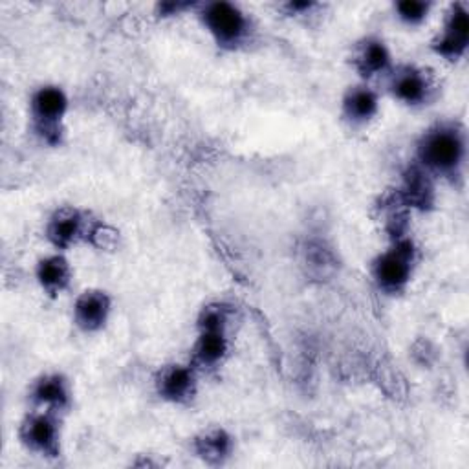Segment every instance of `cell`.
<instances>
[{"label":"cell","instance_id":"obj_1","mask_svg":"<svg viewBox=\"0 0 469 469\" xmlns=\"http://www.w3.org/2000/svg\"><path fill=\"white\" fill-rule=\"evenodd\" d=\"M425 159L440 169L453 167L462 154L461 140L451 133H437L425 143Z\"/></svg>","mask_w":469,"mask_h":469},{"label":"cell","instance_id":"obj_2","mask_svg":"<svg viewBox=\"0 0 469 469\" xmlns=\"http://www.w3.org/2000/svg\"><path fill=\"white\" fill-rule=\"evenodd\" d=\"M207 24L220 39L224 41H233L244 30V18L238 13L237 9L233 6L220 2V4H213L207 9Z\"/></svg>","mask_w":469,"mask_h":469},{"label":"cell","instance_id":"obj_3","mask_svg":"<svg viewBox=\"0 0 469 469\" xmlns=\"http://www.w3.org/2000/svg\"><path fill=\"white\" fill-rule=\"evenodd\" d=\"M410 257V246L403 244L396 250V253L387 255L379 262L378 266V277L383 284L387 286H398L407 279V260Z\"/></svg>","mask_w":469,"mask_h":469},{"label":"cell","instance_id":"obj_4","mask_svg":"<svg viewBox=\"0 0 469 469\" xmlns=\"http://www.w3.org/2000/svg\"><path fill=\"white\" fill-rule=\"evenodd\" d=\"M469 23L465 11H456L451 18V26L447 32L446 39L440 42V50L447 55H456L464 50L465 41H468Z\"/></svg>","mask_w":469,"mask_h":469},{"label":"cell","instance_id":"obj_5","mask_svg":"<svg viewBox=\"0 0 469 469\" xmlns=\"http://www.w3.org/2000/svg\"><path fill=\"white\" fill-rule=\"evenodd\" d=\"M106 303L105 296L101 293H85L78 303V315L81 319V323L88 324V327H96V324L103 323L106 314Z\"/></svg>","mask_w":469,"mask_h":469},{"label":"cell","instance_id":"obj_6","mask_svg":"<svg viewBox=\"0 0 469 469\" xmlns=\"http://www.w3.org/2000/svg\"><path fill=\"white\" fill-rule=\"evenodd\" d=\"M35 106L42 118H57L64 110V96L55 88H44L37 94Z\"/></svg>","mask_w":469,"mask_h":469},{"label":"cell","instance_id":"obj_7","mask_svg":"<svg viewBox=\"0 0 469 469\" xmlns=\"http://www.w3.org/2000/svg\"><path fill=\"white\" fill-rule=\"evenodd\" d=\"M39 277L46 286H61L66 279V264L61 259H50L39 268Z\"/></svg>","mask_w":469,"mask_h":469},{"label":"cell","instance_id":"obj_8","mask_svg":"<svg viewBox=\"0 0 469 469\" xmlns=\"http://www.w3.org/2000/svg\"><path fill=\"white\" fill-rule=\"evenodd\" d=\"M394 90L398 92V96H400L401 99L420 101L424 97V83H422V79H420L418 75H415V73H407V75H401V78L398 79Z\"/></svg>","mask_w":469,"mask_h":469},{"label":"cell","instance_id":"obj_9","mask_svg":"<svg viewBox=\"0 0 469 469\" xmlns=\"http://www.w3.org/2000/svg\"><path fill=\"white\" fill-rule=\"evenodd\" d=\"M198 352H200L202 360L205 361L219 360L224 352V339L219 330H207L204 334L200 345H198Z\"/></svg>","mask_w":469,"mask_h":469},{"label":"cell","instance_id":"obj_10","mask_svg":"<svg viewBox=\"0 0 469 469\" xmlns=\"http://www.w3.org/2000/svg\"><path fill=\"white\" fill-rule=\"evenodd\" d=\"M376 109V99L370 92L360 90L352 94L351 101H348V110L354 118H369Z\"/></svg>","mask_w":469,"mask_h":469},{"label":"cell","instance_id":"obj_11","mask_svg":"<svg viewBox=\"0 0 469 469\" xmlns=\"http://www.w3.org/2000/svg\"><path fill=\"white\" fill-rule=\"evenodd\" d=\"M78 231V217L72 213H63L51 226V235L57 242H68Z\"/></svg>","mask_w":469,"mask_h":469},{"label":"cell","instance_id":"obj_12","mask_svg":"<svg viewBox=\"0 0 469 469\" xmlns=\"http://www.w3.org/2000/svg\"><path fill=\"white\" fill-rule=\"evenodd\" d=\"M189 374L182 369H174L164 378V392L169 396H182L189 389Z\"/></svg>","mask_w":469,"mask_h":469},{"label":"cell","instance_id":"obj_13","mask_svg":"<svg viewBox=\"0 0 469 469\" xmlns=\"http://www.w3.org/2000/svg\"><path fill=\"white\" fill-rule=\"evenodd\" d=\"M30 438L37 446L48 447L54 442V425L46 418L33 420L32 425H30Z\"/></svg>","mask_w":469,"mask_h":469},{"label":"cell","instance_id":"obj_14","mask_svg":"<svg viewBox=\"0 0 469 469\" xmlns=\"http://www.w3.org/2000/svg\"><path fill=\"white\" fill-rule=\"evenodd\" d=\"M387 64V51L378 42H372L365 48L363 51V66L365 70L374 72V70L383 68Z\"/></svg>","mask_w":469,"mask_h":469},{"label":"cell","instance_id":"obj_15","mask_svg":"<svg viewBox=\"0 0 469 469\" xmlns=\"http://www.w3.org/2000/svg\"><path fill=\"white\" fill-rule=\"evenodd\" d=\"M37 396L41 398L42 401H48V403H59V401L64 400L63 385L57 379H46L37 389Z\"/></svg>","mask_w":469,"mask_h":469},{"label":"cell","instance_id":"obj_16","mask_svg":"<svg viewBox=\"0 0 469 469\" xmlns=\"http://www.w3.org/2000/svg\"><path fill=\"white\" fill-rule=\"evenodd\" d=\"M400 13L401 17L410 20V23H415V20H420V18L424 17L425 13V4L422 2H415V0H407V2H401L400 4Z\"/></svg>","mask_w":469,"mask_h":469},{"label":"cell","instance_id":"obj_17","mask_svg":"<svg viewBox=\"0 0 469 469\" xmlns=\"http://www.w3.org/2000/svg\"><path fill=\"white\" fill-rule=\"evenodd\" d=\"M228 449V438L224 434L217 433L213 437L205 438V453H211V455H224Z\"/></svg>","mask_w":469,"mask_h":469}]
</instances>
